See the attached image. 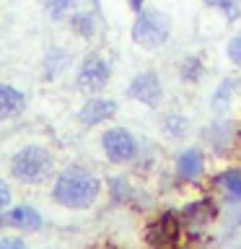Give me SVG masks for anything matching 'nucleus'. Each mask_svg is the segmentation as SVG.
Returning <instances> with one entry per match:
<instances>
[{
	"mask_svg": "<svg viewBox=\"0 0 241 249\" xmlns=\"http://www.w3.org/2000/svg\"><path fill=\"white\" fill-rule=\"evenodd\" d=\"M99 192H101V184L88 169L68 166L57 177V182H54L52 197H54V202H60V205H65V208L83 210V208H91L93 202H96Z\"/></svg>",
	"mask_w": 241,
	"mask_h": 249,
	"instance_id": "1",
	"label": "nucleus"
},
{
	"mask_svg": "<svg viewBox=\"0 0 241 249\" xmlns=\"http://www.w3.org/2000/svg\"><path fill=\"white\" fill-rule=\"evenodd\" d=\"M171 36V16L161 8H143L132 23V42L143 50H158Z\"/></svg>",
	"mask_w": 241,
	"mask_h": 249,
	"instance_id": "2",
	"label": "nucleus"
},
{
	"mask_svg": "<svg viewBox=\"0 0 241 249\" xmlns=\"http://www.w3.org/2000/svg\"><path fill=\"white\" fill-rule=\"evenodd\" d=\"M50 171H52V156L42 145L23 148L11 161V174L21 182H42Z\"/></svg>",
	"mask_w": 241,
	"mask_h": 249,
	"instance_id": "3",
	"label": "nucleus"
},
{
	"mask_svg": "<svg viewBox=\"0 0 241 249\" xmlns=\"http://www.w3.org/2000/svg\"><path fill=\"white\" fill-rule=\"evenodd\" d=\"M101 145L112 163H130L138 159V140L124 127H109L101 135Z\"/></svg>",
	"mask_w": 241,
	"mask_h": 249,
	"instance_id": "4",
	"label": "nucleus"
},
{
	"mask_svg": "<svg viewBox=\"0 0 241 249\" xmlns=\"http://www.w3.org/2000/svg\"><path fill=\"white\" fill-rule=\"evenodd\" d=\"M109 78H112V65H109V60L101 57V54H88V57L78 65L75 81H78V89L81 91L99 93L109 83Z\"/></svg>",
	"mask_w": 241,
	"mask_h": 249,
	"instance_id": "5",
	"label": "nucleus"
},
{
	"mask_svg": "<svg viewBox=\"0 0 241 249\" xmlns=\"http://www.w3.org/2000/svg\"><path fill=\"white\" fill-rule=\"evenodd\" d=\"M127 96L140 101V104H145V107H158L161 99H163V86H161L158 73H155V70H143V73H138L127 86Z\"/></svg>",
	"mask_w": 241,
	"mask_h": 249,
	"instance_id": "6",
	"label": "nucleus"
},
{
	"mask_svg": "<svg viewBox=\"0 0 241 249\" xmlns=\"http://www.w3.org/2000/svg\"><path fill=\"white\" fill-rule=\"evenodd\" d=\"M179 231H182L179 218L174 213H163L151 223V229H148V241H151L153 247H158V249H169V247L176 244Z\"/></svg>",
	"mask_w": 241,
	"mask_h": 249,
	"instance_id": "7",
	"label": "nucleus"
},
{
	"mask_svg": "<svg viewBox=\"0 0 241 249\" xmlns=\"http://www.w3.org/2000/svg\"><path fill=\"white\" fill-rule=\"evenodd\" d=\"M239 89H241V81L236 75H225L221 83L213 89V93H210V112H213L215 117H223L231 112L233 107V99L239 96Z\"/></svg>",
	"mask_w": 241,
	"mask_h": 249,
	"instance_id": "8",
	"label": "nucleus"
},
{
	"mask_svg": "<svg viewBox=\"0 0 241 249\" xmlns=\"http://www.w3.org/2000/svg\"><path fill=\"white\" fill-rule=\"evenodd\" d=\"M176 174L184 179V182H197V179L205 174V153L197 145H189L184 151H179L176 156Z\"/></svg>",
	"mask_w": 241,
	"mask_h": 249,
	"instance_id": "9",
	"label": "nucleus"
},
{
	"mask_svg": "<svg viewBox=\"0 0 241 249\" xmlns=\"http://www.w3.org/2000/svg\"><path fill=\"white\" fill-rule=\"evenodd\" d=\"M236 135H239L236 124L228 122V120H218V122L210 124V127H205V143L213 148L215 153H228L233 148V143H236Z\"/></svg>",
	"mask_w": 241,
	"mask_h": 249,
	"instance_id": "10",
	"label": "nucleus"
},
{
	"mask_svg": "<svg viewBox=\"0 0 241 249\" xmlns=\"http://www.w3.org/2000/svg\"><path fill=\"white\" fill-rule=\"evenodd\" d=\"M114 112H117V101L96 96V99H88L81 107L78 120H81L83 124H101L104 120H109V117H114Z\"/></svg>",
	"mask_w": 241,
	"mask_h": 249,
	"instance_id": "11",
	"label": "nucleus"
},
{
	"mask_svg": "<svg viewBox=\"0 0 241 249\" xmlns=\"http://www.w3.org/2000/svg\"><path fill=\"white\" fill-rule=\"evenodd\" d=\"M0 221L13 226V229H21V231H36L42 226V215L29 205H18V208H11L8 213L0 215Z\"/></svg>",
	"mask_w": 241,
	"mask_h": 249,
	"instance_id": "12",
	"label": "nucleus"
},
{
	"mask_svg": "<svg viewBox=\"0 0 241 249\" xmlns=\"http://www.w3.org/2000/svg\"><path fill=\"white\" fill-rule=\"evenodd\" d=\"M182 215L192 229H202V226H207L218 215V208H215L213 200H197V202H189Z\"/></svg>",
	"mask_w": 241,
	"mask_h": 249,
	"instance_id": "13",
	"label": "nucleus"
},
{
	"mask_svg": "<svg viewBox=\"0 0 241 249\" xmlns=\"http://www.w3.org/2000/svg\"><path fill=\"white\" fill-rule=\"evenodd\" d=\"M23 107H26V99L18 89L13 86L0 83V120H11V117L21 114Z\"/></svg>",
	"mask_w": 241,
	"mask_h": 249,
	"instance_id": "14",
	"label": "nucleus"
},
{
	"mask_svg": "<svg viewBox=\"0 0 241 249\" xmlns=\"http://www.w3.org/2000/svg\"><path fill=\"white\" fill-rule=\"evenodd\" d=\"M70 23H73V31H75V34L91 39V36L99 31V26H101L99 11H96V8H83V11H78V13L73 16V21H70Z\"/></svg>",
	"mask_w": 241,
	"mask_h": 249,
	"instance_id": "15",
	"label": "nucleus"
},
{
	"mask_svg": "<svg viewBox=\"0 0 241 249\" xmlns=\"http://www.w3.org/2000/svg\"><path fill=\"white\" fill-rule=\"evenodd\" d=\"M215 187H221V192L231 202H241V169H225L215 177Z\"/></svg>",
	"mask_w": 241,
	"mask_h": 249,
	"instance_id": "16",
	"label": "nucleus"
},
{
	"mask_svg": "<svg viewBox=\"0 0 241 249\" xmlns=\"http://www.w3.org/2000/svg\"><path fill=\"white\" fill-rule=\"evenodd\" d=\"M161 127H163V135L166 138L182 140V138L189 135V117L182 114V112H169L166 117H163Z\"/></svg>",
	"mask_w": 241,
	"mask_h": 249,
	"instance_id": "17",
	"label": "nucleus"
},
{
	"mask_svg": "<svg viewBox=\"0 0 241 249\" xmlns=\"http://www.w3.org/2000/svg\"><path fill=\"white\" fill-rule=\"evenodd\" d=\"M202 75H205V62H202L197 54L182 60V65H179V78H182L184 83H200Z\"/></svg>",
	"mask_w": 241,
	"mask_h": 249,
	"instance_id": "18",
	"label": "nucleus"
},
{
	"mask_svg": "<svg viewBox=\"0 0 241 249\" xmlns=\"http://www.w3.org/2000/svg\"><path fill=\"white\" fill-rule=\"evenodd\" d=\"M205 5L215 8V11L223 13V18L233 23L241 18V0H205Z\"/></svg>",
	"mask_w": 241,
	"mask_h": 249,
	"instance_id": "19",
	"label": "nucleus"
},
{
	"mask_svg": "<svg viewBox=\"0 0 241 249\" xmlns=\"http://www.w3.org/2000/svg\"><path fill=\"white\" fill-rule=\"evenodd\" d=\"M75 8V0H47V11L52 18H65V16Z\"/></svg>",
	"mask_w": 241,
	"mask_h": 249,
	"instance_id": "20",
	"label": "nucleus"
},
{
	"mask_svg": "<svg viewBox=\"0 0 241 249\" xmlns=\"http://www.w3.org/2000/svg\"><path fill=\"white\" fill-rule=\"evenodd\" d=\"M225 52H228V60L241 70V34H236V36L228 39V44H225Z\"/></svg>",
	"mask_w": 241,
	"mask_h": 249,
	"instance_id": "21",
	"label": "nucleus"
},
{
	"mask_svg": "<svg viewBox=\"0 0 241 249\" xmlns=\"http://www.w3.org/2000/svg\"><path fill=\"white\" fill-rule=\"evenodd\" d=\"M8 202H11V187H8L3 179H0V210L8 208Z\"/></svg>",
	"mask_w": 241,
	"mask_h": 249,
	"instance_id": "22",
	"label": "nucleus"
},
{
	"mask_svg": "<svg viewBox=\"0 0 241 249\" xmlns=\"http://www.w3.org/2000/svg\"><path fill=\"white\" fill-rule=\"evenodd\" d=\"M0 249H29L21 239H0Z\"/></svg>",
	"mask_w": 241,
	"mask_h": 249,
	"instance_id": "23",
	"label": "nucleus"
},
{
	"mask_svg": "<svg viewBox=\"0 0 241 249\" xmlns=\"http://www.w3.org/2000/svg\"><path fill=\"white\" fill-rule=\"evenodd\" d=\"M143 5H145V0H130V8H132V11H143Z\"/></svg>",
	"mask_w": 241,
	"mask_h": 249,
	"instance_id": "24",
	"label": "nucleus"
},
{
	"mask_svg": "<svg viewBox=\"0 0 241 249\" xmlns=\"http://www.w3.org/2000/svg\"><path fill=\"white\" fill-rule=\"evenodd\" d=\"M239 249H241V247H239Z\"/></svg>",
	"mask_w": 241,
	"mask_h": 249,
	"instance_id": "25",
	"label": "nucleus"
}]
</instances>
